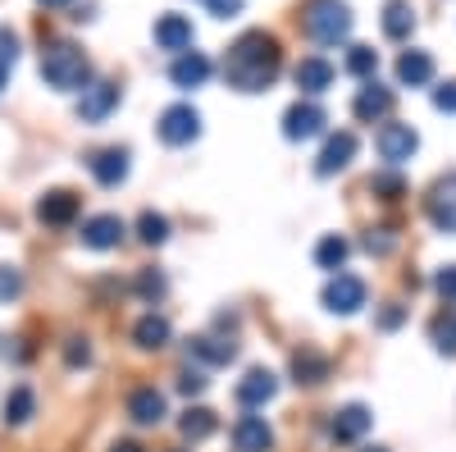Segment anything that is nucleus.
Wrapping results in <instances>:
<instances>
[{
	"mask_svg": "<svg viewBox=\"0 0 456 452\" xmlns=\"http://www.w3.org/2000/svg\"><path fill=\"white\" fill-rule=\"evenodd\" d=\"M279 69H283V51H279V37L270 32H242L233 46H228L224 55V78L228 87H238V92H265L274 78H279Z\"/></svg>",
	"mask_w": 456,
	"mask_h": 452,
	"instance_id": "f257e3e1",
	"label": "nucleus"
},
{
	"mask_svg": "<svg viewBox=\"0 0 456 452\" xmlns=\"http://www.w3.org/2000/svg\"><path fill=\"white\" fill-rule=\"evenodd\" d=\"M42 78L55 87V92H87L92 83V60L78 51V46H69V42H55L46 55H42Z\"/></svg>",
	"mask_w": 456,
	"mask_h": 452,
	"instance_id": "f03ea898",
	"label": "nucleus"
},
{
	"mask_svg": "<svg viewBox=\"0 0 456 452\" xmlns=\"http://www.w3.org/2000/svg\"><path fill=\"white\" fill-rule=\"evenodd\" d=\"M306 32L320 46H338L352 37V10L342 0H311L306 5Z\"/></svg>",
	"mask_w": 456,
	"mask_h": 452,
	"instance_id": "7ed1b4c3",
	"label": "nucleus"
},
{
	"mask_svg": "<svg viewBox=\"0 0 456 452\" xmlns=\"http://www.w3.org/2000/svg\"><path fill=\"white\" fill-rule=\"evenodd\" d=\"M365 297H370V288H365L361 275L338 270V275L324 284V311H333V316H356V311L365 307Z\"/></svg>",
	"mask_w": 456,
	"mask_h": 452,
	"instance_id": "20e7f679",
	"label": "nucleus"
},
{
	"mask_svg": "<svg viewBox=\"0 0 456 452\" xmlns=\"http://www.w3.org/2000/svg\"><path fill=\"white\" fill-rule=\"evenodd\" d=\"M379 146V160H388V169H402L415 151H420V133H415L411 124H384L374 137Z\"/></svg>",
	"mask_w": 456,
	"mask_h": 452,
	"instance_id": "39448f33",
	"label": "nucleus"
},
{
	"mask_svg": "<svg viewBox=\"0 0 456 452\" xmlns=\"http://www.w3.org/2000/svg\"><path fill=\"white\" fill-rule=\"evenodd\" d=\"M425 215L438 234H456V174H443L429 197H425Z\"/></svg>",
	"mask_w": 456,
	"mask_h": 452,
	"instance_id": "423d86ee",
	"label": "nucleus"
},
{
	"mask_svg": "<svg viewBox=\"0 0 456 452\" xmlns=\"http://www.w3.org/2000/svg\"><path fill=\"white\" fill-rule=\"evenodd\" d=\"M156 133L169 146H187V142L201 137V115H197L192 105H169L165 115H160V124H156Z\"/></svg>",
	"mask_w": 456,
	"mask_h": 452,
	"instance_id": "0eeeda50",
	"label": "nucleus"
},
{
	"mask_svg": "<svg viewBox=\"0 0 456 452\" xmlns=\"http://www.w3.org/2000/svg\"><path fill=\"white\" fill-rule=\"evenodd\" d=\"M324 110L315 105V101H297L288 115H283V137L288 142H311V137H320L324 133Z\"/></svg>",
	"mask_w": 456,
	"mask_h": 452,
	"instance_id": "6e6552de",
	"label": "nucleus"
},
{
	"mask_svg": "<svg viewBox=\"0 0 456 452\" xmlns=\"http://www.w3.org/2000/svg\"><path fill=\"white\" fill-rule=\"evenodd\" d=\"M274 393H279V380H274V370H265V366L247 370L242 380H238V389H233V398H238L247 411H256V407H265V402H274Z\"/></svg>",
	"mask_w": 456,
	"mask_h": 452,
	"instance_id": "1a4fd4ad",
	"label": "nucleus"
},
{
	"mask_svg": "<svg viewBox=\"0 0 456 452\" xmlns=\"http://www.w3.org/2000/svg\"><path fill=\"white\" fill-rule=\"evenodd\" d=\"M356 160V133H333L329 142H324V151L315 156V174L320 178H333V174H342Z\"/></svg>",
	"mask_w": 456,
	"mask_h": 452,
	"instance_id": "9d476101",
	"label": "nucleus"
},
{
	"mask_svg": "<svg viewBox=\"0 0 456 452\" xmlns=\"http://www.w3.org/2000/svg\"><path fill=\"white\" fill-rule=\"evenodd\" d=\"M233 448L238 452H270L274 448V430L265 416H256V411H247V416L233 421Z\"/></svg>",
	"mask_w": 456,
	"mask_h": 452,
	"instance_id": "9b49d317",
	"label": "nucleus"
},
{
	"mask_svg": "<svg viewBox=\"0 0 456 452\" xmlns=\"http://www.w3.org/2000/svg\"><path fill=\"white\" fill-rule=\"evenodd\" d=\"M370 425H374V416H370V407L352 402V407H342V411H333V425H329V434H333V443H361V439L370 434Z\"/></svg>",
	"mask_w": 456,
	"mask_h": 452,
	"instance_id": "f8f14e48",
	"label": "nucleus"
},
{
	"mask_svg": "<svg viewBox=\"0 0 456 452\" xmlns=\"http://www.w3.org/2000/svg\"><path fill=\"white\" fill-rule=\"evenodd\" d=\"M124 234H128V224L119 219V215H92L87 224H83V242L92 247V251H114L124 242Z\"/></svg>",
	"mask_w": 456,
	"mask_h": 452,
	"instance_id": "ddd939ff",
	"label": "nucleus"
},
{
	"mask_svg": "<svg viewBox=\"0 0 456 452\" xmlns=\"http://www.w3.org/2000/svg\"><path fill=\"white\" fill-rule=\"evenodd\" d=\"M128 416H133L137 425H160V421L169 416V402H165V393H160V389L142 384V389H133V393H128Z\"/></svg>",
	"mask_w": 456,
	"mask_h": 452,
	"instance_id": "4468645a",
	"label": "nucleus"
},
{
	"mask_svg": "<svg viewBox=\"0 0 456 452\" xmlns=\"http://www.w3.org/2000/svg\"><path fill=\"white\" fill-rule=\"evenodd\" d=\"M114 105H119V83H92L83 92V101H78V119L83 124H101V119H110Z\"/></svg>",
	"mask_w": 456,
	"mask_h": 452,
	"instance_id": "2eb2a0df",
	"label": "nucleus"
},
{
	"mask_svg": "<svg viewBox=\"0 0 456 452\" xmlns=\"http://www.w3.org/2000/svg\"><path fill=\"white\" fill-rule=\"evenodd\" d=\"M393 105H397L393 87H384V83H365L352 110H356V119H361V124H374V119H388V115H393Z\"/></svg>",
	"mask_w": 456,
	"mask_h": 452,
	"instance_id": "dca6fc26",
	"label": "nucleus"
},
{
	"mask_svg": "<svg viewBox=\"0 0 456 452\" xmlns=\"http://www.w3.org/2000/svg\"><path fill=\"white\" fill-rule=\"evenodd\" d=\"M87 169H92V178L101 187H119L128 178V151L124 146H105V151H96V156L87 160Z\"/></svg>",
	"mask_w": 456,
	"mask_h": 452,
	"instance_id": "f3484780",
	"label": "nucleus"
},
{
	"mask_svg": "<svg viewBox=\"0 0 456 452\" xmlns=\"http://www.w3.org/2000/svg\"><path fill=\"white\" fill-rule=\"evenodd\" d=\"M329 370H333V361H329V352H320V348H297V352H292V380H297V384L315 389V384L329 380Z\"/></svg>",
	"mask_w": 456,
	"mask_h": 452,
	"instance_id": "a211bd4d",
	"label": "nucleus"
},
{
	"mask_svg": "<svg viewBox=\"0 0 456 452\" xmlns=\"http://www.w3.org/2000/svg\"><path fill=\"white\" fill-rule=\"evenodd\" d=\"M210 69H215V64H210L201 51H183V55L169 64V78H174L178 92H192V87H201V83L210 78Z\"/></svg>",
	"mask_w": 456,
	"mask_h": 452,
	"instance_id": "6ab92c4d",
	"label": "nucleus"
},
{
	"mask_svg": "<svg viewBox=\"0 0 456 452\" xmlns=\"http://www.w3.org/2000/svg\"><path fill=\"white\" fill-rule=\"evenodd\" d=\"M37 219L51 224V229H64V224L78 219V197L64 193V187H55V193H46L42 201H37Z\"/></svg>",
	"mask_w": 456,
	"mask_h": 452,
	"instance_id": "aec40b11",
	"label": "nucleus"
},
{
	"mask_svg": "<svg viewBox=\"0 0 456 452\" xmlns=\"http://www.w3.org/2000/svg\"><path fill=\"white\" fill-rule=\"evenodd\" d=\"M156 46L183 55L187 46H192V19H183V14H160V19H156Z\"/></svg>",
	"mask_w": 456,
	"mask_h": 452,
	"instance_id": "412c9836",
	"label": "nucleus"
},
{
	"mask_svg": "<svg viewBox=\"0 0 456 452\" xmlns=\"http://www.w3.org/2000/svg\"><path fill=\"white\" fill-rule=\"evenodd\" d=\"M169 338H174V329H169V320L156 316V311H146V316L133 325V343H137L142 352H165Z\"/></svg>",
	"mask_w": 456,
	"mask_h": 452,
	"instance_id": "4be33fe9",
	"label": "nucleus"
},
{
	"mask_svg": "<svg viewBox=\"0 0 456 452\" xmlns=\"http://www.w3.org/2000/svg\"><path fill=\"white\" fill-rule=\"evenodd\" d=\"M292 78H297V87H301V92L320 96V92H329V87H333V64H329V60H320V55H306V60L297 64Z\"/></svg>",
	"mask_w": 456,
	"mask_h": 452,
	"instance_id": "5701e85b",
	"label": "nucleus"
},
{
	"mask_svg": "<svg viewBox=\"0 0 456 452\" xmlns=\"http://www.w3.org/2000/svg\"><path fill=\"white\" fill-rule=\"evenodd\" d=\"M187 352H192L201 366H228L238 357V343H228V338H215V333H197L192 343H187Z\"/></svg>",
	"mask_w": 456,
	"mask_h": 452,
	"instance_id": "b1692460",
	"label": "nucleus"
},
{
	"mask_svg": "<svg viewBox=\"0 0 456 452\" xmlns=\"http://www.w3.org/2000/svg\"><path fill=\"white\" fill-rule=\"evenodd\" d=\"M397 83L402 87H429L434 83V60L425 51H402L397 60Z\"/></svg>",
	"mask_w": 456,
	"mask_h": 452,
	"instance_id": "393cba45",
	"label": "nucleus"
},
{
	"mask_svg": "<svg viewBox=\"0 0 456 452\" xmlns=\"http://www.w3.org/2000/svg\"><path fill=\"white\" fill-rule=\"evenodd\" d=\"M347 256H352V242L347 238H342V234H324L320 247H315V266L329 270V275H338L342 266H347Z\"/></svg>",
	"mask_w": 456,
	"mask_h": 452,
	"instance_id": "a878e982",
	"label": "nucleus"
},
{
	"mask_svg": "<svg viewBox=\"0 0 456 452\" xmlns=\"http://www.w3.org/2000/svg\"><path fill=\"white\" fill-rule=\"evenodd\" d=\"M411 32H415L411 0H388V5H384V37H393V42H406Z\"/></svg>",
	"mask_w": 456,
	"mask_h": 452,
	"instance_id": "bb28decb",
	"label": "nucleus"
},
{
	"mask_svg": "<svg viewBox=\"0 0 456 452\" xmlns=\"http://www.w3.org/2000/svg\"><path fill=\"white\" fill-rule=\"evenodd\" d=\"M429 343L438 357H456V311H438L429 320Z\"/></svg>",
	"mask_w": 456,
	"mask_h": 452,
	"instance_id": "cd10ccee",
	"label": "nucleus"
},
{
	"mask_svg": "<svg viewBox=\"0 0 456 452\" xmlns=\"http://www.w3.org/2000/svg\"><path fill=\"white\" fill-rule=\"evenodd\" d=\"M215 411L210 407H192V411H183V421H178V430H183V439H192V443H201V439H210L215 434Z\"/></svg>",
	"mask_w": 456,
	"mask_h": 452,
	"instance_id": "c85d7f7f",
	"label": "nucleus"
},
{
	"mask_svg": "<svg viewBox=\"0 0 456 452\" xmlns=\"http://www.w3.org/2000/svg\"><path fill=\"white\" fill-rule=\"evenodd\" d=\"M32 411H37L32 389H28V384L10 389V398H5V425H28V421H32Z\"/></svg>",
	"mask_w": 456,
	"mask_h": 452,
	"instance_id": "c756f323",
	"label": "nucleus"
},
{
	"mask_svg": "<svg viewBox=\"0 0 456 452\" xmlns=\"http://www.w3.org/2000/svg\"><path fill=\"white\" fill-rule=\"evenodd\" d=\"M137 238H142L146 247H160V242L169 238V219L156 215V210H142V219H137Z\"/></svg>",
	"mask_w": 456,
	"mask_h": 452,
	"instance_id": "7c9ffc66",
	"label": "nucleus"
},
{
	"mask_svg": "<svg viewBox=\"0 0 456 452\" xmlns=\"http://www.w3.org/2000/svg\"><path fill=\"white\" fill-rule=\"evenodd\" d=\"M374 69H379L374 46H352V51H347V73H352V78H370Z\"/></svg>",
	"mask_w": 456,
	"mask_h": 452,
	"instance_id": "2f4dec72",
	"label": "nucleus"
},
{
	"mask_svg": "<svg viewBox=\"0 0 456 452\" xmlns=\"http://www.w3.org/2000/svg\"><path fill=\"white\" fill-rule=\"evenodd\" d=\"M370 193H379L384 201H397V197L406 193V178H402L397 169H388V174H374V178H370Z\"/></svg>",
	"mask_w": 456,
	"mask_h": 452,
	"instance_id": "473e14b6",
	"label": "nucleus"
},
{
	"mask_svg": "<svg viewBox=\"0 0 456 452\" xmlns=\"http://www.w3.org/2000/svg\"><path fill=\"white\" fill-rule=\"evenodd\" d=\"M365 251L370 256H393L397 251V234L393 229H370L365 234Z\"/></svg>",
	"mask_w": 456,
	"mask_h": 452,
	"instance_id": "72a5a7b5",
	"label": "nucleus"
},
{
	"mask_svg": "<svg viewBox=\"0 0 456 452\" xmlns=\"http://www.w3.org/2000/svg\"><path fill=\"white\" fill-rule=\"evenodd\" d=\"M64 361H69L73 370H78V366H92V348H87V338H78V333L64 338Z\"/></svg>",
	"mask_w": 456,
	"mask_h": 452,
	"instance_id": "f704fd0d",
	"label": "nucleus"
},
{
	"mask_svg": "<svg viewBox=\"0 0 456 452\" xmlns=\"http://www.w3.org/2000/svg\"><path fill=\"white\" fill-rule=\"evenodd\" d=\"M23 297V275L14 266H0V301H19Z\"/></svg>",
	"mask_w": 456,
	"mask_h": 452,
	"instance_id": "c9c22d12",
	"label": "nucleus"
},
{
	"mask_svg": "<svg viewBox=\"0 0 456 452\" xmlns=\"http://www.w3.org/2000/svg\"><path fill=\"white\" fill-rule=\"evenodd\" d=\"M165 288H169V284H165V275H156V270H142V275H137V292H142L146 301H160Z\"/></svg>",
	"mask_w": 456,
	"mask_h": 452,
	"instance_id": "e433bc0d",
	"label": "nucleus"
},
{
	"mask_svg": "<svg viewBox=\"0 0 456 452\" xmlns=\"http://www.w3.org/2000/svg\"><path fill=\"white\" fill-rule=\"evenodd\" d=\"M434 288H438V297L447 301V307H456V266H443L434 275Z\"/></svg>",
	"mask_w": 456,
	"mask_h": 452,
	"instance_id": "4c0bfd02",
	"label": "nucleus"
},
{
	"mask_svg": "<svg viewBox=\"0 0 456 452\" xmlns=\"http://www.w3.org/2000/svg\"><path fill=\"white\" fill-rule=\"evenodd\" d=\"M206 384H210V380H206V370H183V374H178V389H183L187 398L206 393Z\"/></svg>",
	"mask_w": 456,
	"mask_h": 452,
	"instance_id": "58836bf2",
	"label": "nucleus"
},
{
	"mask_svg": "<svg viewBox=\"0 0 456 452\" xmlns=\"http://www.w3.org/2000/svg\"><path fill=\"white\" fill-rule=\"evenodd\" d=\"M206 5H210V14H215V19H238L247 0H206Z\"/></svg>",
	"mask_w": 456,
	"mask_h": 452,
	"instance_id": "ea45409f",
	"label": "nucleus"
},
{
	"mask_svg": "<svg viewBox=\"0 0 456 452\" xmlns=\"http://www.w3.org/2000/svg\"><path fill=\"white\" fill-rule=\"evenodd\" d=\"M434 105L443 110V115H456V83H443V87L434 92Z\"/></svg>",
	"mask_w": 456,
	"mask_h": 452,
	"instance_id": "a19ab883",
	"label": "nucleus"
},
{
	"mask_svg": "<svg viewBox=\"0 0 456 452\" xmlns=\"http://www.w3.org/2000/svg\"><path fill=\"white\" fill-rule=\"evenodd\" d=\"M406 320V307H397V301H388L384 311H379V329H397Z\"/></svg>",
	"mask_w": 456,
	"mask_h": 452,
	"instance_id": "79ce46f5",
	"label": "nucleus"
},
{
	"mask_svg": "<svg viewBox=\"0 0 456 452\" xmlns=\"http://www.w3.org/2000/svg\"><path fill=\"white\" fill-rule=\"evenodd\" d=\"M14 55H19V37L0 32V64H14Z\"/></svg>",
	"mask_w": 456,
	"mask_h": 452,
	"instance_id": "37998d69",
	"label": "nucleus"
},
{
	"mask_svg": "<svg viewBox=\"0 0 456 452\" xmlns=\"http://www.w3.org/2000/svg\"><path fill=\"white\" fill-rule=\"evenodd\" d=\"M110 452H146V448H142V443H133V439H119Z\"/></svg>",
	"mask_w": 456,
	"mask_h": 452,
	"instance_id": "c03bdc74",
	"label": "nucleus"
},
{
	"mask_svg": "<svg viewBox=\"0 0 456 452\" xmlns=\"http://www.w3.org/2000/svg\"><path fill=\"white\" fill-rule=\"evenodd\" d=\"M42 5H46V10H60V5H69V0H42Z\"/></svg>",
	"mask_w": 456,
	"mask_h": 452,
	"instance_id": "a18cd8bd",
	"label": "nucleus"
},
{
	"mask_svg": "<svg viewBox=\"0 0 456 452\" xmlns=\"http://www.w3.org/2000/svg\"><path fill=\"white\" fill-rule=\"evenodd\" d=\"M0 87H5V64H0Z\"/></svg>",
	"mask_w": 456,
	"mask_h": 452,
	"instance_id": "49530a36",
	"label": "nucleus"
},
{
	"mask_svg": "<svg viewBox=\"0 0 456 452\" xmlns=\"http://www.w3.org/2000/svg\"><path fill=\"white\" fill-rule=\"evenodd\" d=\"M365 452H388V448H365Z\"/></svg>",
	"mask_w": 456,
	"mask_h": 452,
	"instance_id": "de8ad7c7",
	"label": "nucleus"
}]
</instances>
